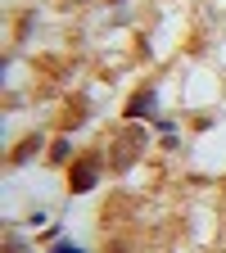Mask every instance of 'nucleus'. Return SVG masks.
I'll list each match as a JSON object with an SVG mask.
<instances>
[{
    "label": "nucleus",
    "mask_w": 226,
    "mask_h": 253,
    "mask_svg": "<svg viewBox=\"0 0 226 253\" xmlns=\"http://www.w3.org/2000/svg\"><path fill=\"white\" fill-rule=\"evenodd\" d=\"M68 149H73V145H68V140H59V145H54V149H50V158H54V163H63V158H68Z\"/></svg>",
    "instance_id": "nucleus-4"
},
{
    "label": "nucleus",
    "mask_w": 226,
    "mask_h": 253,
    "mask_svg": "<svg viewBox=\"0 0 226 253\" xmlns=\"http://www.w3.org/2000/svg\"><path fill=\"white\" fill-rule=\"evenodd\" d=\"M50 253H86V249H77V244H68V240H59V244H50Z\"/></svg>",
    "instance_id": "nucleus-5"
},
{
    "label": "nucleus",
    "mask_w": 226,
    "mask_h": 253,
    "mask_svg": "<svg viewBox=\"0 0 226 253\" xmlns=\"http://www.w3.org/2000/svg\"><path fill=\"white\" fill-rule=\"evenodd\" d=\"M9 253H27V244H23V240H14V244H9Z\"/></svg>",
    "instance_id": "nucleus-6"
},
{
    "label": "nucleus",
    "mask_w": 226,
    "mask_h": 253,
    "mask_svg": "<svg viewBox=\"0 0 226 253\" xmlns=\"http://www.w3.org/2000/svg\"><path fill=\"white\" fill-rule=\"evenodd\" d=\"M37 149H41V140H37V136H27V140H23L18 149H14V163H27V158L37 154Z\"/></svg>",
    "instance_id": "nucleus-3"
},
{
    "label": "nucleus",
    "mask_w": 226,
    "mask_h": 253,
    "mask_svg": "<svg viewBox=\"0 0 226 253\" xmlns=\"http://www.w3.org/2000/svg\"><path fill=\"white\" fill-rule=\"evenodd\" d=\"M95 181H100V158H82V163L73 168V176H68V190L73 195H86Z\"/></svg>",
    "instance_id": "nucleus-1"
},
{
    "label": "nucleus",
    "mask_w": 226,
    "mask_h": 253,
    "mask_svg": "<svg viewBox=\"0 0 226 253\" xmlns=\"http://www.w3.org/2000/svg\"><path fill=\"white\" fill-rule=\"evenodd\" d=\"M154 104H158V95H154V90L145 86V90L136 95V100L127 104V118H154Z\"/></svg>",
    "instance_id": "nucleus-2"
}]
</instances>
